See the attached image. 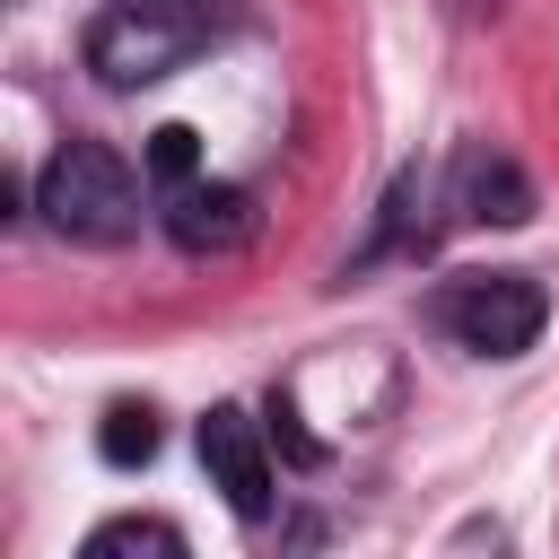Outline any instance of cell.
<instances>
[{
	"mask_svg": "<svg viewBox=\"0 0 559 559\" xmlns=\"http://www.w3.org/2000/svg\"><path fill=\"white\" fill-rule=\"evenodd\" d=\"M96 454H105L114 472H140V463L157 454V411H148V402H114L105 428H96Z\"/></svg>",
	"mask_w": 559,
	"mask_h": 559,
	"instance_id": "52a82bcc",
	"label": "cell"
},
{
	"mask_svg": "<svg viewBox=\"0 0 559 559\" xmlns=\"http://www.w3.org/2000/svg\"><path fill=\"white\" fill-rule=\"evenodd\" d=\"M166 236L183 253H236L253 236V201L236 183H175L166 192Z\"/></svg>",
	"mask_w": 559,
	"mask_h": 559,
	"instance_id": "5b68a950",
	"label": "cell"
},
{
	"mask_svg": "<svg viewBox=\"0 0 559 559\" xmlns=\"http://www.w3.org/2000/svg\"><path fill=\"white\" fill-rule=\"evenodd\" d=\"M192 166H201V140H192V122H157V131H148V175L175 192V183H192Z\"/></svg>",
	"mask_w": 559,
	"mask_h": 559,
	"instance_id": "9c48e42d",
	"label": "cell"
},
{
	"mask_svg": "<svg viewBox=\"0 0 559 559\" xmlns=\"http://www.w3.org/2000/svg\"><path fill=\"white\" fill-rule=\"evenodd\" d=\"M122 550L175 559V550H183V533H175V524H157V515H122V524H96V533H87V559H122Z\"/></svg>",
	"mask_w": 559,
	"mask_h": 559,
	"instance_id": "ba28073f",
	"label": "cell"
},
{
	"mask_svg": "<svg viewBox=\"0 0 559 559\" xmlns=\"http://www.w3.org/2000/svg\"><path fill=\"white\" fill-rule=\"evenodd\" d=\"M201 472H210V489L227 498V515H245V524L271 515V454H262V428H253L236 402H218V411L201 419Z\"/></svg>",
	"mask_w": 559,
	"mask_h": 559,
	"instance_id": "277c9868",
	"label": "cell"
},
{
	"mask_svg": "<svg viewBox=\"0 0 559 559\" xmlns=\"http://www.w3.org/2000/svg\"><path fill=\"white\" fill-rule=\"evenodd\" d=\"M542 314H550V297H542L524 271H480V280H454V288L437 297V323H445L463 349H480V358L533 349V341H542Z\"/></svg>",
	"mask_w": 559,
	"mask_h": 559,
	"instance_id": "3957f363",
	"label": "cell"
},
{
	"mask_svg": "<svg viewBox=\"0 0 559 559\" xmlns=\"http://www.w3.org/2000/svg\"><path fill=\"white\" fill-rule=\"evenodd\" d=\"M218 26H227L218 0H114L87 26V70L105 87H148V79H175Z\"/></svg>",
	"mask_w": 559,
	"mask_h": 559,
	"instance_id": "6da1fadb",
	"label": "cell"
},
{
	"mask_svg": "<svg viewBox=\"0 0 559 559\" xmlns=\"http://www.w3.org/2000/svg\"><path fill=\"white\" fill-rule=\"evenodd\" d=\"M35 210L70 245H122L140 227V183L105 140H61L44 157V175H35Z\"/></svg>",
	"mask_w": 559,
	"mask_h": 559,
	"instance_id": "7a4b0ae2",
	"label": "cell"
},
{
	"mask_svg": "<svg viewBox=\"0 0 559 559\" xmlns=\"http://www.w3.org/2000/svg\"><path fill=\"white\" fill-rule=\"evenodd\" d=\"M463 210L472 218H498V227H515V218H533V183L507 166V157H463Z\"/></svg>",
	"mask_w": 559,
	"mask_h": 559,
	"instance_id": "8992f818",
	"label": "cell"
},
{
	"mask_svg": "<svg viewBox=\"0 0 559 559\" xmlns=\"http://www.w3.org/2000/svg\"><path fill=\"white\" fill-rule=\"evenodd\" d=\"M463 9H480V0H463Z\"/></svg>",
	"mask_w": 559,
	"mask_h": 559,
	"instance_id": "8fae6325",
	"label": "cell"
},
{
	"mask_svg": "<svg viewBox=\"0 0 559 559\" xmlns=\"http://www.w3.org/2000/svg\"><path fill=\"white\" fill-rule=\"evenodd\" d=\"M271 437H280V445H288V463H314V454H323V445H314V437H306V428H297V411H288V402H280V411H271Z\"/></svg>",
	"mask_w": 559,
	"mask_h": 559,
	"instance_id": "30bf717a",
	"label": "cell"
}]
</instances>
